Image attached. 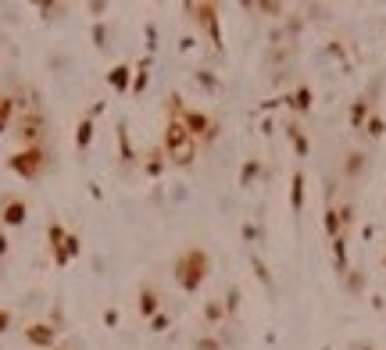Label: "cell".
<instances>
[{
	"label": "cell",
	"instance_id": "6da1fadb",
	"mask_svg": "<svg viewBox=\"0 0 386 350\" xmlns=\"http://www.w3.org/2000/svg\"><path fill=\"white\" fill-rule=\"evenodd\" d=\"M22 222H25V200L22 197L0 200V225H22Z\"/></svg>",
	"mask_w": 386,
	"mask_h": 350
},
{
	"label": "cell",
	"instance_id": "7a4b0ae2",
	"mask_svg": "<svg viewBox=\"0 0 386 350\" xmlns=\"http://www.w3.org/2000/svg\"><path fill=\"white\" fill-rule=\"evenodd\" d=\"M11 168H15L18 175H25V179L40 175V168H43V161H40V150H22V154H15V157H11Z\"/></svg>",
	"mask_w": 386,
	"mask_h": 350
},
{
	"label": "cell",
	"instance_id": "3957f363",
	"mask_svg": "<svg viewBox=\"0 0 386 350\" xmlns=\"http://www.w3.org/2000/svg\"><path fill=\"white\" fill-rule=\"evenodd\" d=\"M40 126H43L40 119H22V122H18V136H22L25 143H32V140L40 136Z\"/></svg>",
	"mask_w": 386,
	"mask_h": 350
},
{
	"label": "cell",
	"instance_id": "277c9868",
	"mask_svg": "<svg viewBox=\"0 0 386 350\" xmlns=\"http://www.w3.org/2000/svg\"><path fill=\"white\" fill-rule=\"evenodd\" d=\"M8 119H11V100H8V97H0V129L8 126Z\"/></svg>",
	"mask_w": 386,
	"mask_h": 350
},
{
	"label": "cell",
	"instance_id": "5b68a950",
	"mask_svg": "<svg viewBox=\"0 0 386 350\" xmlns=\"http://www.w3.org/2000/svg\"><path fill=\"white\" fill-rule=\"evenodd\" d=\"M379 129H382V122H379V119H372V122H368V133H372V136H379Z\"/></svg>",
	"mask_w": 386,
	"mask_h": 350
},
{
	"label": "cell",
	"instance_id": "8992f818",
	"mask_svg": "<svg viewBox=\"0 0 386 350\" xmlns=\"http://www.w3.org/2000/svg\"><path fill=\"white\" fill-rule=\"evenodd\" d=\"M4 254H8V236L0 232V258H4Z\"/></svg>",
	"mask_w": 386,
	"mask_h": 350
}]
</instances>
